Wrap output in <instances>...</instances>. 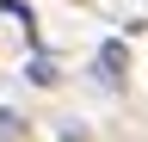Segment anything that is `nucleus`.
I'll use <instances>...</instances> for the list:
<instances>
[{
	"label": "nucleus",
	"instance_id": "2",
	"mask_svg": "<svg viewBox=\"0 0 148 142\" xmlns=\"http://www.w3.org/2000/svg\"><path fill=\"white\" fill-rule=\"evenodd\" d=\"M31 80H37V86H49V80H56V68H49V56H37V62H31Z\"/></svg>",
	"mask_w": 148,
	"mask_h": 142
},
{
	"label": "nucleus",
	"instance_id": "1",
	"mask_svg": "<svg viewBox=\"0 0 148 142\" xmlns=\"http://www.w3.org/2000/svg\"><path fill=\"white\" fill-rule=\"evenodd\" d=\"M99 80L105 86H123V43H105L99 49Z\"/></svg>",
	"mask_w": 148,
	"mask_h": 142
}]
</instances>
